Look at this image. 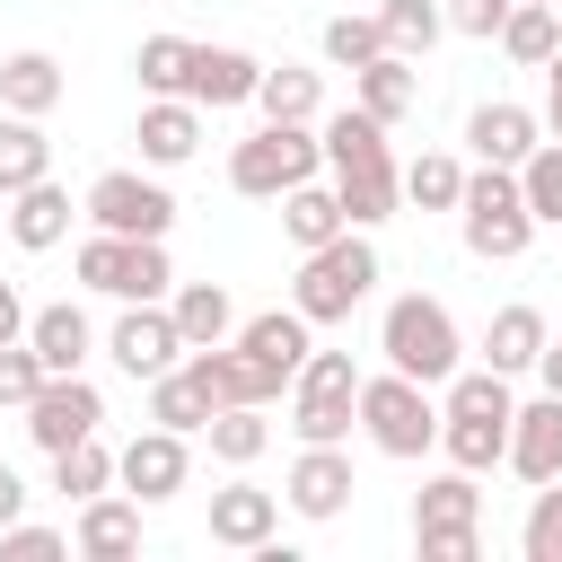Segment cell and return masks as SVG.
<instances>
[{"label":"cell","instance_id":"9c48e42d","mask_svg":"<svg viewBox=\"0 0 562 562\" xmlns=\"http://www.w3.org/2000/svg\"><path fill=\"white\" fill-rule=\"evenodd\" d=\"M70 272H79L88 290H105V299H167V290H176L167 237H114V228H97Z\"/></svg>","mask_w":562,"mask_h":562},{"label":"cell","instance_id":"8d00e7d4","mask_svg":"<svg viewBox=\"0 0 562 562\" xmlns=\"http://www.w3.org/2000/svg\"><path fill=\"white\" fill-rule=\"evenodd\" d=\"M53 492H61V501H97V492H114V448H105V439L61 448V457H53Z\"/></svg>","mask_w":562,"mask_h":562},{"label":"cell","instance_id":"e575fe53","mask_svg":"<svg viewBox=\"0 0 562 562\" xmlns=\"http://www.w3.org/2000/svg\"><path fill=\"white\" fill-rule=\"evenodd\" d=\"M378 26H386V53L422 61V53L448 35V0H378Z\"/></svg>","mask_w":562,"mask_h":562},{"label":"cell","instance_id":"60d3db41","mask_svg":"<svg viewBox=\"0 0 562 562\" xmlns=\"http://www.w3.org/2000/svg\"><path fill=\"white\" fill-rule=\"evenodd\" d=\"M378 53H386L378 9H369V18H334V26H325V61H334V70H360V61H378Z\"/></svg>","mask_w":562,"mask_h":562},{"label":"cell","instance_id":"836d02e7","mask_svg":"<svg viewBox=\"0 0 562 562\" xmlns=\"http://www.w3.org/2000/svg\"><path fill=\"white\" fill-rule=\"evenodd\" d=\"M202 439H211L220 465H255V457L272 448V422H263V404H220V413L202 422Z\"/></svg>","mask_w":562,"mask_h":562},{"label":"cell","instance_id":"bcb514c9","mask_svg":"<svg viewBox=\"0 0 562 562\" xmlns=\"http://www.w3.org/2000/svg\"><path fill=\"white\" fill-rule=\"evenodd\" d=\"M26 518V483H18V465H0V527H18Z\"/></svg>","mask_w":562,"mask_h":562},{"label":"cell","instance_id":"484cf974","mask_svg":"<svg viewBox=\"0 0 562 562\" xmlns=\"http://www.w3.org/2000/svg\"><path fill=\"white\" fill-rule=\"evenodd\" d=\"M342 228H351V220H342V193H334V184H316V176H307V184H290V193H281V237H290L299 255L334 246Z\"/></svg>","mask_w":562,"mask_h":562},{"label":"cell","instance_id":"30bf717a","mask_svg":"<svg viewBox=\"0 0 562 562\" xmlns=\"http://www.w3.org/2000/svg\"><path fill=\"white\" fill-rule=\"evenodd\" d=\"M88 220L114 228V237H167L176 228V193L158 176H140V167H105L88 184Z\"/></svg>","mask_w":562,"mask_h":562},{"label":"cell","instance_id":"681fc988","mask_svg":"<svg viewBox=\"0 0 562 562\" xmlns=\"http://www.w3.org/2000/svg\"><path fill=\"white\" fill-rule=\"evenodd\" d=\"M553 9H562V0H553Z\"/></svg>","mask_w":562,"mask_h":562},{"label":"cell","instance_id":"f1b7e54d","mask_svg":"<svg viewBox=\"0 0 562 562\" xmlns=\"http://www.w3.org/2000/svg\"><path fill=\"white\" fill-rule=\"evenodd\" d=\"M9 237L26 246V255H44V246H61L70 237V193L44 176V184H26V193H9Z\"/></svg>","mask_w":562,"mask_h":562},{"label":"cell","instance_id":"b9f144b4","mask_svg":"<svg viewBox=\"0 0 562 562\" xmlns=\"http://www.w3.org/2000/svg\"><path fill=\"white\" fill-rule=\"evenodd\" d=\"M35 386H44L35 342H0V404H9V413H26V404H35Z\"/></svg>","mask_w":562,"mask_h":562},{"label":"cell","instance_id":"ffe728a7","mask_svg":"<svg viewBox=\"0 0 562 562\" xmlns=\"http://www.w3.org/2000/svg\"><path fill=\"white\" fill-rule=\"evenodd\" d=\"M26 342H35L44 378H79V369H88V351H97V334H88V307H79V299L35 307V316H26Z\"/></svg>","mask_w":562,"mask_h":562},{"label":"cell","instance_id":"4316f807","mask_svg":"<svg viewBox=\"0 0 562 562\" xmlns=\"http://www.w3.org/2000/svg\"><path fill=\"white\" fill-rule=\"evenodd\" d=\"M167 307H176L184 351H211V342H228V334H237V299H228L220 281H176V290H167Z\"/></svg>","mask_w":562,"mask_h":562},{"label":"cell","instance_id":"5b68a950","mask_svg":"<svg viewBox=\"0 0 562 562\" xmlns=\"http://www.w3.org/2000/svg\"><path fill=\"white\" fill-rule=\"evenodd\" d=\"M325 167V132L316 123H263V132H246L237 149H228V184L246 193V202H281L290 184H307Z\"/></svg>","mask_w":562,"mask_h":562},{"label":"cell","instance_id":"d6a6232c","mask_svg":"<svg viewBox=\"0 0 562 562\" xmlns=\"http://www.w3.org/2000/svg\"><path fill=\"white\" fill-rule=\"evenodd\" d=\"M255 105H263V123H316V105H325V79L316 70H299V61H263V79H255Z\"/></svg>","mask_w":562,"mask_h":562},{"label":"cell","instance_id":"3957f363","mask_svg":"<svg viewBox=\"0 0 562 562\" xmlns=\"http://www.w3.org/2000/svg\"><path fill=\"white\" fill-rule=\"evenodd\" d=\"M457 228H465V255H474V263H518L527 237H536V211H527V193H518V167H465Z\"/></svg>","mask_w":562,"mask_h":562},{"label":"cell","instance_id":"ac0fdd59","mask_svg":"<svg viewBox=\"0 0 562 562\" xmlns=\"http://www.w3.org/2000/svg\"><path fill=\"white\" fill-rule=\"evenodd\" d=\"M70 553H88V562H132V553H140V501H132V492H97V501H79Z\"/></svg>","mask_w":562,"mask_h":562},{"label":"cell","instance_id":"6da1fadb","mask_svg":"<svg viewBox=\"0 0 562 562\" xmlns=\"http://www.w3.org/2000/svg\"><path fill=\"white\" fill-rule=\"evenodd\" d=\"M509 422H518V395H509L501 369H457L448 378V395H439V448H448V465H465V474L509 465Z\"/></svg>","mask_w":562,"mask_h":562},{"label":"cell","instance_id":"7dc6e473","mask_svg":"<svg viewBox=\"0 0 562 562\" xmlns=\"http://www.w3.org/2000/svg\"><path fill=\"white\" fill-rule=\"evenodd\" d=\"M544 132H553V140H562V53H553V61H544Z\"/></svg>","mask_w":562,"mask_h":562},{"label":"cell","instance_id":"cb8c5ba5","mask_svg":"<svg viewBox=\"0 0 562 562\" xmlns=\"http://www.w3.org/2000/svg\"><path fill=\"white\" fill-rule=\"evenodd\" d=\"M544 342H553V334H544V307H527V299H518V307H501V316L483 325V369L527 378V369L544 360Z\"/></svg>","mask_w":562,"mask_h":562},{"label":"cell","instance_id":"f6af8a7d","mask_svg":"<svg viewBox=\"0 0 562 562\" xmlns=\"http://www.w3.org/2000/svg\"><path fill=\"white\" fill-rule=\"evenodd\" d=\"M0 342H26V299L0 281Z\"/></svg>","mask_w":562,"mask_h":562},{"label":"cell","instance_id":"277c9868","mask_svg":"<svg viewBox=\"0 0 562 562\" xmlns=\"http://www.w3.org/2000/svg\"><path fill=\"white\" fill-rule=\"evenodd\" d=\"M378 290V246L360 237V228H342L334 246H316V255H299V281H290V307L307 316V325H342L360 299Z\"/></svg>","mask_w":562,"mask_h":562},{"label":"cell","instance_id":"83f0119b","mask_svg":"<svg viewBox=\"0 0 562 562\" xmlns=\"http://www.w3.org/2000/svg\"><path fill=\"white\" fill-rule=\"evenodd\" d=\"M307 334H316V325H307L299 307H263V316H246V325H237V342H246L263 369H281V378H299V360L316 351Z\"/></svg>","mask_w":562,"mask_h":562},{"label":"cell","instance_id":"74e56055","mask_svg":"<svg viewBox=\"0 0 562 562\" xmlns=\"http://www.w3.org/2000/svg\"><path fill=\"white\" fill-rule=\"evenodd\" d=\"M518 193H527L536 228H562V140H536V158L518 167Z\"/></svg>","mask_w":562,"mask_h":562},{"label":"cell","instance_id":"c3c4849f","mask_svg":"<svg viewBox=\"0 0 562 562\" xmlns=\"http://www.w3.org/2000/svg\"><path fill=\"white\" fill-rule=\"evenodd\" d=\"M536 378H544V395H562V342H544V360H536Z\"/></svg>","mask_w":562,"mask_h":562},{"label":"cell","instance_id":"f546056e","mask_svg":"<svg viewBox=\"0 0 562 562\" xmlns=\"http://www.w3.org/2000/svg\"><path fill=\"white\" fill-rule=\"evenodd\" d=\"M211 413H220V395L202 386V369H193V360H176L167 378H149V422H167V430H184V439H193Z\"/></svg>","mask_w":562,"mask_h":562},{"label":"cell","instance_id":"2e32d148","mask_svg":"<svg viewBox=\"0 0 562 562\" xmlns=\"http://www.w3.org/2000/svg\"><path fill=\"white\" fill-rule=\"evenodd\" d=\"M255 79H263V61H255V53H237V44H193L184 97H193L202 114H220V105H255Z\"/></svg>","mask_w":562,"mask_h":562},{"label":"cell","instance_id":"44dd1931","mask_svg":"<svg viewBox=\"0 0 562 562\" xmlns=\"http://www.w3.org/2000/svg\"><path fill=\"white\" fill-rule=\"evenodd\" d=\"M509 474L518 483H553L562 474V395L518 404V422H509Z\"/></svg>","mask_w":562,"mask_h":562},{"label":"cell","instance_id":"5bb4252c","mask_svg":"<svg viewBox=\"0 0 562 562\" xmlns=\"http://www.w3.org/2000/svg\"><path fill=\"white\" fill-rule=\"evenodd\" d=\"M351 457L342 448H325V439H299V457H290V474H281V501L299 509V518H342L351 509Z\"/></svg>","mask_w":562,"mask_h":562},{"label":"cell","instance_id":"f35d334b","mask_svg":"<svg viewBox=\"0 0 562 562\" xmlns=\"http://www.w3.org/2000/svg\"><path fill=\"white\" fill-rule=\"evenodd\" d=\"M132 70H140V88H149V97H184V70H193V44H184V35H149V44L132 53Z\"/></svg>","mask_w":562,"mask_h":562},{"label":"cell","instance_id":"ab89813d","mask_svg":"<svg viewBox=\"0 0 562 562\" xmlns=\"http://www.w3.org/2000/svg\"><path fill=\"white\" fill-rule=\"evenodd\" d=\"M518 553H527V562H562V474H553V483H536L527 527H518Z\"/></svg>","mask_w":562,"mask_h":562},{"label":"cell","instance_id":"1f68e13d","mask_svg":"<svg viewBox=\"0 0 562 562\" xmlns=\"http://www.w3.org/2000/svg\"><path fill=\"white\" fill-rule=\"evenodd\" d=\"M501 53H509L518 70H544V61L562 53V9H553V0H518L509 26H501Z\"/></svg>","mask_w":562,"mask_h":562},{"label":"cell","instance_id":"7c38bea8","mask_svg":"<svg viewBox=\"0 0 562 562\" xmlns=\"http://www.w3.org/2000/svg\"><path fill=\"white\" fill-rule=\"evenodd\" d=\"M97 430H105V395H97L88 378H44V386H35L26 439H35L44 457H61V448H79V439H97Z\"/></svg>","mask_w":562,"mask_h":562},{"label":"cell","instance_id":"ee69618b","mask_svg":"<svg viewBox=\"0 0 562 562\" xmlns=\"http://www.w3.org/2000/svg\"><path fill=\"white\" fill-rule=\"evenodd\" d=\"M0 553H18V562H44V553H70V536H61V527H35V518H18V527H0Z\"/></svg>","mask_w":562,"mask_h":562},{"label":"cell","instance_id":"7a4b0ae2","mask_svg":"<svg viewBox=\"0 0 562 562\" xmlns=\"http://www.w3.org/2000/svg\"><path fill=\"white\" fill-rule=\"evenodd\" d=\"M378 351H386V369H404V378H422V386H448V378L465 369L457 316H448L439 299H422V290L386 299V316H378Z\"/></svg>","mask_w":562,"mask_h":562},{"label":"cell","instance_id":"52a82bcc","mask_svg":"<svg viewBox=\"0 0 562 562\" xmlns=\"http://www.w3.org/2000/svg\"><path fill=\"white\" fill-rule=\"evenodd\" d=\"M360 430L378 457H430L439 448V404L422 378L386 369V378H360Z\"/></svg>","mask_w":562,"mask_h":562},{"label":"cell","instance_id":"9a60e30c","mask_svg":"<svg viewBox=\"0 0 562 562\" xmlns=\"http://www.w3.org/2000/svg\"><path fill=\"white\" fill-rule=\"evenodd\" d=\"M536 140H544V114H527V105H509V97H492V105L465 114V149H474L483 167H527Z\"/></svg>","mask_w":562,"mask_h":562},{"label":"cell","instance_id":"603a6c76","mask_svg":"<svg viewBox=\"0 0 562 562\" xmlns=\"http://www.w3.org/2000/svg\"><path fill=\"white\" fill-rule=\"evenodd\" d=\"M351 105H369V114L395 132V123L422 105V70H413L404 53H378V61H360V70H351Z\"/></svg>","mask_w":562,"mask_h":562},{"label":"cell","instance_id":"7402d4cb","mask_svg":"<svg viewBox=\"0 0 562 562\" xmlns=\"http://www.w3.org/2000/svg\"><path fill=\"white\" fill-rule=\"evenodd\" d=\"M132 140H140V167H184L202 149V105L193 97H149Z\"/></svg>","mask_w":562,"mask_h":562},{"label":"cell","instance_id":"4dcf8cb0","mask_svg":"<svg viewBox=\"0 0 562 562\" xmlns=\"http://www.w3.org/2000/svg\"><path fill=\"white\" fill-rule=\"evenodd\" d=\"M44 176H53V140H44V123H35V114H0V202L26 193V184H44Z\"/></svg>","mask_w":562,"mask_h":562},{"label":"cell","instance_id":"4fadbf2b","mask_svg":"<svg viewBox=\"0 0 562 562\" xmlns=\"http://www.w3.org/2000/svg\"><path fill=\"white\" fill-rule=\"evenodd\" d=\"M184 474H193V457H184V430H167V422H149L140 439L114 448V483H123L140 509H149V501H176Z\"/></svg>","mask_w":562,"mask_h":562},{"label":"cell","instance_id":"d590c367","mask_svg":"<svg viewBox=\"0 0 562 562\" xmlns=\"http://www.w3.org/2000/svg\"><path fill=\"white\" fill-rule=\"evenodd\" d=\"M404 202H413V211H457V202H465V167H457L448 149H422V158L404 167Z\"/></svg>","mask_w":562,"mask_h":562},{"label":"cell","instance_id":"d6986e66","mask_svg":"<svg viewBox=\"0 0 562 562\" xmlns=\"http://www.w3.org/2000/svg\"><path fill=\"white\" fill-rule=\"evenodd\" d=\"M334 193H342V220H351V228H378V220H395V202H404V167H395V149L334 167Z\"/></svg>","mask_w":562,"mask_h":562},{"label":"cell","instance_id":"7bdbcfd3","mask_svg":"<svg viewBox=\"0 0 562 562\" xmlns=\"http://www.w3.org/2000/svg\"><path fill=\"white\" fill-rule=\"evenodd\" d=\"M509 9H518V0H448V26H457V35H474V44H501Z\"/></svg>","mask_w":562,"mask_h":562},{"label":"cell","instance_id":"ba28073f","mask_svg":"<svg viewBox=\"0 0 562 562\" xmlns=\"http://www.w3.org/2000/svg\"><path fill=\"white\" fill-rule=\"evenodd\" d=\"M351 422H360V369H351V351H307L299 378H290V430L342 448Z\"/></svg>","mask_w":562,"mask_h":562},{"label":"cell","instance_id":"8fae6325","mask_svg":"<svg viewBox=\"0 0 562 562\" xmlns=\"http://www.w3.org/2000/svg\"><path fill=\"white\" fill-rule=\"evenodd\" d=\"M105 351H114V369L123 378H167L176 360H184V334H176V307L167 299H123V316H114V334H105Z\"/></svg>","mask_w":562,"mask_h":562},{"label":"cell","instance_id":"8992f818","mask_svg":"<svg viewBox=\"0 0 562 562\" xmlns=\"http://www.w3.org/2000/svg\"><path fill=\"white\" fill-rule=\"evenodd\" d=\"M413 553L422 562H474L483 553V492L465 465H448L413 492Z\"/></svg>","mask_w":562,"mask_h":562},{"label":"cell","instance_id":"d4e9b609","mask_svg":"<svg viewBox=\"0 0 562 562\" xmlns=\"http://www.w3.org/2000/svg\"><path fill=\"white\" fill-rule=\"evenodd\" d=\"M61 105V61L44 53V44H26V53H9L0 61V114H53Z\"/></svg>","mask_w":562,"mask_h":562},{"label":"cell","instance_id":"e0dca14e","mask_svg":"<svg viewBox=\"0 0 562 562\" xmlns=\"http://www.w3.org/2000/svg\"><path fill=\"white\" fill-rule=\"evenodd\" d=\"M272 527H281V492H255V483H220V492H211V544L263 553Z\"/></svg>","mask_w":562,"mask_h":562}]
</instances>
